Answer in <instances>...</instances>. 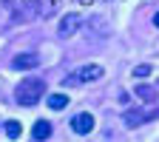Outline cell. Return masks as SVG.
<instances>
[{
	"label": "cell",
	"mask_w": 159,
	"mask_h": 142,
	"mask_svg": "<svg viewBox=\"0 0 159 142\" xmlns=\"http://www.w3.org/2000/svg\"><path fill=\"white\" fill-rule=\"evenodd\" d=\"M37 63H40L37 54H17V57H11L9 68H14V71H29V68H34Z\"/></svg>",
	"instance_id": "obj_6"
},
{
	"label": "cell",
	"mask_w": 159,
	"mask_h": 142,
	"mask_svg": "<svg viewBox=\"0 0 159 142\" xmlns=\"http://www.w3.org/2000/svg\"><path fill=\"white\" fill-rule=\"evenodd\" d=\"M159 111H125L122 114V122H125V128H139L142 122H148V119H153Z\"/></svg>",
	"instance_id": "obj_3"
},
{
	"label": "cell",
	"mask_w": 159,
	"mask_h": 142,
	"mask_svg": "<svg viewBox=\"0 0 159 142\" xmlns=\"http://www.w3.org/2000/svg\"><path fill=\"white\" fill-rule=\"evenodd\" d=\"M46 103H48L51 111H57V108H66V105H68V97H66V94H51Z\"/></svg>",
	"instance_id": "obj_8"
},
{
	"label": "cell",
	"mask_w": 159,
	"mask_h": 142,
	"mask_svg": "<svg viewBox=\"0 0 159 142\" xmlns=\"http://www.w3.org/2000/svg\"><path fill=\"white\" fill-rule=\"evenodd\" d=\"M80 29V14H66L63 20H60V26H57V37H71L74 31Z\"/></svg>",
	"instance_id": "obj_5"
},
{
	"label": "cell",
	"mask_w": 159,
	"mask_h": 142,
	"mask_svg": "<svg viewBox=\"0 0 159 142\" xmlns=\"http://www.w3.org/2000/svg\"><path fill=\"white\" fill-rule=\"evenodd\" d=\"M71 131H74V134H80V136L91 134V131H94V117H91V114H85V111H83V114H77V117L71 119Z\"/></svg>",
	"instance_id": "obj_4"
},
{
	"label": "cell",
	"mask_w": 159,
	"mask_h": 142,
	"mask_svg": "<svg viewBox=\"0 0 159 142\" xmlns=\"http://www.w3.org/2000/svg\"><path fill=\"white\" fill-rule=\"evenodd\" d=\"M31 136L34 139H48L51 136V122H48V119H37L34 128H31Z\"/></svg>",
	"instance_id": "obj_7"
},
{
	"label": "cell",
	"mask_w": 159,
	"mask_h": 142,
	"mask_svg": "<svg viewBox=\"0 0 159 142\" xmlns=\"http://www.w3.org/2000/svg\"><path fill=\"white\" fill-rule=\"evenodd\" d=\"M134 74H136V77H145V74H151V66H136Z\"/></svg>",
	"instance_id": "obj_11"
},
{
	"label": "cell",
	"mask_w": 159,
	"mask_h": 142,
	"mask_svg": "<svg viewBox=\"0 0 159 142\" xmlns=\"http://www.w3.org/2000/svg\"><path fill=\"white\" fill-rule=\"evenodd\" d=\"M153 26H156V29H159V11H156V14H153Z\"/></svg>",
	"instance_id": "obj_12"
},
{
	"label": "cell",
	"mask_w": 159,
	"mask_h": 142,
	"mask_svg": "<svg viewBox=\"0 0 159 142\" xmlns=\"http://www.w3.org/2000/svg\"><path fill=\"white\" fill-rule=\"evenodd\" d=\"M136 94L142 97V99H156V91L151 85H136Z\"/></svg>",
	"instance_id": "obj_10"
},
{
	"label": "cell",
	"mask_w": 159,
	"mask_h": 142,
	"mask_svg": "<svg viewBox=\"0 0 159 142\" xmlns=\"http://www.w3.org/2000/svg\"><path fill=\"white\" fill-rule=\"evenodd\" d=\"M43 94H46V83L43 80H23L17 88H14V99L20 105H26V108H31V105H37L40 99H43Z\"/></svg>",
	"instance_id": "obj_1"
},
{
	"label": "cell",
	"mask_w": 159,
	"mask_h": 142,
	"mask_svg": "<svg viewBox=\"0 0 159 142\" xmlns=\"http://www.w3.org/2000/svg\"><path fill=\"white\" fill-rule=\"evenodd\" d=\"M102 77V66H97V63H91V66H83V68H77L68 80H66V85H71V83H91V80H99Z\"/></svg>",
	"instance_id": "obj_2"
},
{
	"label": "cell",
	"mask_w": 159,
	"mask_h": 142,
	"mask_svg": "<svg viewBox=\"0 0 159 142\" xmlns=\"http://www.w3.org/2000/svg\"><path fill=\"white\" fill-rule=\"evenodd\" d=\"M20 131H23V128H20L17 119H9V122H6V136H9V139H17V136H20Z\"/></svg>",
	"instance_id": "obj_9"
}]
</instances>
